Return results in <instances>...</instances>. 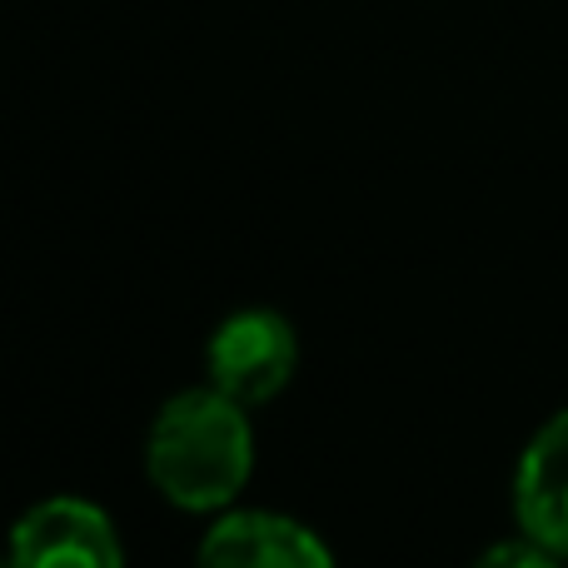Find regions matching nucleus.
Returning <instances> with one entry per match:
<instances>
[{"label":"nucleus","instance_id":"obj_1","mask_svg":"<svg viewBox=\"0 0 568 568\" xmlns=\"http://www.w3.org/2000/svg\"><path fill=\"white\" fill-rule=\"evenodd\" d=\"M255 469V434L245 404L215 384L185 389L155 414L145 439V474L160 499L185 514H220L245 494Z\"/></svg>","mask_w":568,"mask_h":568},{"label":"nucleus","instance_id":"obj_2","mask_svg":"<svg viewBox=\"0 0 568 568\" xmlns=\"http://www.w3.org/2000/svg\"><path fill=\"white\" fill-rule=\"evenodd\" d=\"M300 364V339H294L290 320L275 310H240L210 334L205 369L210 384L220 394H230L235 404L255 409L284 394V384L294 379Z\"/></svg>","mask_w":568,"mask_h":568},{"label":"nucleus","instance_id":"obj_3","mask_svg":"<svg viewBox=\"0 0 568 568\" xmlns=\"http://www.w3.org/2000/svg\"><path fill=\"white\" fill-rule=\"evenodd\" d=\"M10 568H125V549L105 509L75 494H55L26 509L10 529Z\"/></svg>","mask_w":568,"mask_h":568},{"label":"nucleus","instance_id":"obj_4","mask_svg":"<svg viewBox=\"0 0 568 568\" xmlns=\"http://www.w3.org/2000/svg\"><path fill=\"white\" fill-rule=\"evenodd\" d=\"M200 568H334V559L304 524L265 509H240L200 539Z\"/></svg>","mask_w":568,"mask_h":568},{"label":"nucleus","instance_id":"obj_5","mask_svg":"<svg viewBox=\"0 0 568 568\" xmlns=\"http://www.w3.org/2000/svg\"><path fill=\"white\" fill-rule=\"evenodd\" d=\"M514 514L529 539L568 554V409L554 414L539 434L529 439L514 474Z\"/></svg>","mask_w":568,"mask_h":568},{"label":"nucleus","instance_id":"obj_6","mask_svg":"<svg viewBox=\"0 0 568 568\" xmlns=\"http://www.w3.org/2000/svg\"><path fill=\"white\" fill-rule=\"evenodd\" d=\"M474 568H559V554L524 534V539H504V544H494V549H484Z\"/></svg>","mask_w":568,"mask_h":568},{"label":"nucleus","instance_id":"obj_7","mask_svg":"<svg viewBox=\"0 0 568 568\" xmlns=\"http://www.w3.org/2000/svg\"><path fill=\"white\" fill-rule=\"evenodd\" d=\"M0 568H10V564H6V554H0Z\"/></svg>","mask_w":568,"mask_h":568}]
</instances>
